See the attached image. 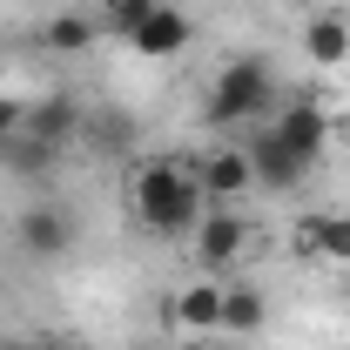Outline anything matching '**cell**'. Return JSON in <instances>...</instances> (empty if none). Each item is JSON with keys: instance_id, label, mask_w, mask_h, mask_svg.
<instances>
[{"instance_id": "obj_1", "label": "cell", "mask_w": 350, "mask_h": 350, "mask_svg": "<svg viewBox=\"0 0 350 350\" xmlns=\"http://www.w3.org/2000/svg\"><path fill=\"white\" fill-rule=\"evenodd\" d=\"M129 209L148 236H196V222L209 209L202 182H196V162L182 155H148L129 182Z\"/></svg>"}, {"instance_id": "obj_2", "label": "cell", "mask_w": 350, "mask_h": 350, "mask_svg": "<svg viewBox=\"0 0 350 350\" xmlns=\"http://www.w3.org/2000/svg\"><path fill=\"white\" fill-rule=\"evenodd\" d=\"M276 108H283L276 68L262 54H236V61H222V75L209 81L202 122H216V129H262V122H276Z\"/></svg>"}, {"instance_id": "obj_3", "label": "cell", "mask_w": 350, "mask_h": 350, "mask_svg": "<svg viewBox=\"0 0 350 350\" xmlns=\"http://www.w3.org/2000/svg\"><path fill=\"white\" fill-rule=\"evenodd\" d=\"M189 243H196V262H202V276H229V269L243 262V250H250V222L236 216L229 202H209Z\"/></svg>"}, {"instance_id": "obj_4", "label": "cell", "mask_w": 350, "mask_h": 350, "mask_svg": "<svg viewBox=\"0 0 350 350\" xmlns=\"http://www.w3.org/2000/svg\"><path fill=\"white\" fill-rule=\"evenodd\" d=\"M75 236H81V222H75L68 202H34V209H21V216H14V243H21L34 262L68 256V250H75Z\"/></svg>"}, {"instance_id": "obj_5", "label": "cell", "mask_w": 350, "mask_h": 350, "mask_svg": "<svg viewBox=\"0 0 350 350\" xmlns=\"http://www.w3.org/2000/svg\"><path fill=\"white\" fill-rule=\"evenodd\" d=\"M269 129L283 135V148H297L310 169H317V162L330 155V135H337V122H330V108H323V101L297 94V101H283V108H276V122H269Z\"/></svg>"}, {"instance_id": "obj_6", "label": "cell", "mask_w": 350, "mask_h": 350, "mask_svg": "<svg viewBox=\"0 0 350 350\" xmlns=\"http://www.w3.org/2000/svg\"><path fill=\"white\" fill-rule=\"evenodd\" d=\"M189 41H196V21L175 0H155V14L129 34V54H142V61H175V54H189Z\"/></svg>"}, {"instance_id": "obj_7", "label": "cell", "mask_w": 350, "mask_h": 350, "mask_svg": "<svg viewBox=\"0 0 350 350\" xmlns=\"http://www.w3.org/2000/svg\"><path fill=\"white\" fill-rule=\"evenodd\" d=\"M196 182H202V196H209V202H236V196H250V189H256L250 148H243V142H222V148H209V155L196 162Z\"/></svg>"}, {"instance_id": "obj_8", "label": "cell", "mask_w": 350, "mask_h": 350, "mask_svg": "<svg viewBox=\"0 0 350 350\" xmlns=\"http://www.w3.org/2000/svg\"><path fill=\"white\" fill-rule=\"evenodd\" d=\"M243 148H250V169H256L262 189H304L310 182V162L297 155V148H283V135L269 129V122H262L256 142H243Z\"/></svg>"}, {"instance_id": "obj_9", "label": "cell", "mask_w": 350, "mask_h": 350, "mask_svg": "<svg viewBox=\"0 0 350 350\" xmlns=\"http://www.w3.org/2000/svg\"><path fill=\"white\" fill-rule=\"evenodd\" d=\"M304 61L323 68V75L344 68V61H350V14H337V7L310 14V21H304Z\"/></svg>"}, {"instance_id": "obj_10", "label": "cell", "mask_w": 350, "mask_h": 350, "mask_svg": "<svg viewBox=\"0 0 350 350\" xmlns=\"http://www.w3.org/2000/svg\"><path fill=\"white\" fill-rule=\"evenodd\" d=\"M169 323L175 330H222V276H196L169 297Z\"/></svg>"}, {"instance_id": "obj_11", "label": "cell", "mask_w": 350, "mask_h": 350, "mask_svg": "<svg viewBox=\"0 0 350 350\" xmlns=\"http://www.w3.org/2000/svg\"><path fill=\"white\" fill-rule=\"evenodd\" d=\"M297 243H304L310 256H323V262H337V269H350V216H337V209L304 216V222H297Z\"/></svg>"}, {"instance_id": "obj_12", "label": "cell", "mask_w": 350, "mask_h": 350, "mask_svg": "<svg viewBox=\"0 0 350 350\" xmlns=\"http://www.w3.org/2000/svg\"><path fill=\"white\" fill-rule=\"evenodd\" d=\"M27 135L68 148V142L81 135V101H68V94H41V101H27Z\"/></svg>"}, {"instance_id": "obj_13", "label": "cell", "mask_w": 350, "mask_h": 350, "mask_svg": "<svg viewBox=\"0 0 350 350\" xmlns=\"http://www.w3.org/2000/svg\"><path fill=\"white\" fill-rule=\"evenodd\" d=\"M262 323H269V297L256 283H222V330L229 337H256Z\"/></svg>"}, {"instance_id": "obj_14", "label": "cell", "mask_w": 350, "mask_h": 350, "mask_svg": "<svg viewBox=\"0 0 350 350\" xmlns=\"http://www.w3.org/2000/svg\"><path fill=\"white\" fill-rule=\"evenodd\" d=\"M94 34H101V21H94V14H47L41 47H47V54H88Z\"/></svg>"}, {"instance_id": "obj_15", "label": "cell", "mask_w": 350, "mask_h": 350, "mask_svg": "<svg viewBox=\"0 0 350 350\" xmlns=\"http://www.w3.org/2000/svg\"><path fill=\"white\" fill-rule=\"evenodd\" d=\"M61 155H68V148H54V142H41V135H27V129H21L7 148H0V162H7L14 175H47Z\"/></svg>"}, {"instance_id": "obj_16", "label": "cell", "mask_w": 350, "mask_h": 350, "mask_svg": "<svg viewBox=\"0 0 350 350\" xmlns=\"http://www.w3.org/2000/svg\"><path fill=\"white\" fill-rule=\"evenodd\" d=\"M21 129H27V101H21V94H0V148H7Z\"/></svg>"}, {"instance_id": "obj_17", "label": "cell", "mask_w": 350, "mask_h": 350, "mask_svg": "<svg viewBox=\"0 0 350 350\" xmlns=\"http://www.w3.org/2000/svg\"><path fill=\"white\" fill-rule=\"evenodd\" d=\"M0 350H41V337H7L0 330Z\"/></svg>"}, {"instance_id": "obj_18", "label": "cell", "mask_w": 350, "mask_h": 350, "mask_svg": "<svg viewBox=\"0 0 350 350\" xmlns=\"http://www.w3.org/2000/svg\"><path fill=\"white\" fill-rule=\"evenodd\" d=\"M41 350H88L81 337H41Z\"/></svg>"}]
</instances>
